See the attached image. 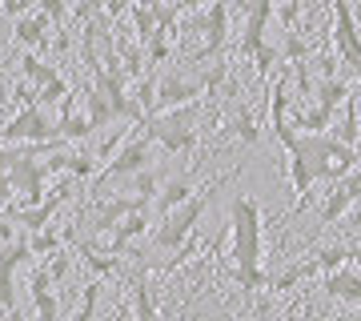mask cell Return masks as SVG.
I'll return each mask as SVG.
<instances>
[{
	"label": "cell",
	"mask_w": 361,
	"mask_h": 321,
	"mask_svg": "<svg viewBox=\"0 0 361 321\" xmlns=\"http://www.w3.org/2000/svg\"><path fill=\"white\" fill-rule=\"evenodd\" d=\"M229 257H233V281L245 293L269 289V273H265V225H261V205L253 197H233L229 205Z\"/></svg>",
	"instance_id": "obj_1"
},
{
	"label": "cell",
	"mask_w": 361,
	"mask_h": 321,
	"mask_svg": "<svg viewBox=\"0 0 361 321\" xmlns=\"http://www.w3.org/2000/svg\"><path fill=\"white\" fill-rule=\"evenodd\" d=\"M277 141H281L285 153H297L310 165L317 185H329V181L345 177L349 169L357 165L353 145L334 137V133H297L293 125H285V128H277Z\"/></svg>",
	"instance_id": "obj_2"
},
{
	"label": "cell",
	"mask_w": 361,
	"mask_h": 321,
	"mask_svg": "<svg viewBox=\"0 0 361 321\" xmlns=\"http://www.w3.org/2000/svg\"><path fill=\"white\" fill-rule=\"evenodd\" d=\"M229 177H217L213 185H205V189H197L189 201H180V205H173L169 213H161V225H157L153 233V249L157 253H177L180 245H189L197 237V221H201V213L209 209V201H213V193L221 189Z\"/></svg>",
	"instance_id": "obj_3"
},
{
	"label": "cell",
	"mask_w": 361,
	"mask_h": 321,
	"mask_svg": "<svg viewBox=\"0 0 361 321\" xmlns=\"http://www.w3.org/2000/svg\"><path fill=\"white\" fill-rule=\"evenodd\" d=\"M197 121H201V101H189V104H177V109H165V113H153L141 128L165 153H193Z\"/></svg>",
	"instance_id": "obj_4"
},
{
	"label": "cell",
	"mask_w": 361,
	"mask_h": 321,
	"mask_svg": "<svg viewBox=\"0 0 361 321\" xmlns=\"http://www.w3.org/2000/svg\"><path fill=\"white\" fill-rule=\"evenodd\" d=\"M153 161H157V141L145 128H137V137H125V141L116 145V153L104 161L101 177H97V193L116 177H133V173H141V169H153Z\"/></svg>",
	"instance_id": "obj_5"
},
{
	"label": "cell",
	"mask_w": 361,
	"mask_h": 321,
	"mask_svg": "<svg viewBox=\"0 0 361 321\" xmlns=\"http://www.w3.org/2000/svg\"><path fill=\"white\" fill-rule=\"evenodd\" d=\"M61 137L56 121H49V113L40 104H20V113L0 128V141L4 145H28V141H52Z\"/></svg>",
	"instance_id": "obj_6"
},
{
	"label": "cell",
	"mask_w": 361,
	"mask_h": 321,
	"mask_svg": "<svg viewBox=\"0 0 361 321\" xmlns=\"http://www.w3.org/2000/svg\"><path fill=\"white\" fill-rule=\"evenodd\" d=\"M334 4V44H337V56L345 64H353L361 73V32H357V20H353V8L349 0H329Z\"/></svg>",
	"instance_id": "obj_7"
},
{
	"label": "cell",
	"mask_w": 361,
	"mask_h": 321,
	"mask_svg": "<svg viewBox=\"0 0 361 321\" xmlns=\"http://www.w3.org/2000/svg\"><path fill=\"white\" fill-rule=\"evenodd\" d=\"M225 37H229V4L225 0H213L205 8V44L189 56L193 64H205V61H217L225 52Z\"/></svg>",
	"instance_id": "obj_8"
},
{
	"label": "cell",
	"mask_w": 361,
	"mask_h": 321,
	"mask_svg": "<svg viewBox=\"0 0 361 321\" xmlns=\"http://www.w3.org/2000/svg\"><path fill=\"white\" fill-rule=\"evenodd\" d=\"M28 257H32V249H28V241H13L0 249V309L4 313H13L16 317V285H13V273L16 265H25Z\"/></svg>",
	"instance_id": "obj_9"
},
{
	"label": "cell",
	"mask_w": 361,
	"mask_h": 321,
	"mask_svg": "<svg viewBox=\"0 0 361 321\" xmlns=\"http://www.w3.org/2000/svg\"><path fill=\"white\" fill-rule=\"evenodd\" d=\"M322 293L334 297V301H349V305H361V273L337 265V269L322 273Z\"/></svg>",
	"instance_id": "obj_10"
},
{
	"label": "cell",
	"mask_w": 361,
	"mask_h": 321,
	"mask_svg": "<svg viewBox=\"0 0 361 321\" xmlns=\"http://www.w3.org/2000/svg\"><path fill=\"white\" fill-rule=\"evenodd\" d=\"M353 201H357V197H353V193H349L345 185H341V177L329 181V193H325V201L317 205V225H322V229L337 225V221L345 217V209L353 205Z\"/></svg>",
	"instance_id": "obj_11"
},
{
	"label": "cell",
	"mask_w": 361,
	"mask_h": 321,
	"mask_svg": "<svg viewBox=\"0 0 361 321\" xmlns=\"http://www.w3.org/2000/svg\"><path fill=\"white\" fill-rule=\"evenodd\" d=\"M49 25H52V20L44 13L16 16V28H13L16 44H25V49H44V44H49Z\"/></svg>",
	"instance_id": "obj_12"
},
{
	"label": "cell",
	"mask_w": 361,
	"mask_h": 321,
	"mask_svg": "<svg viewBox=\"0 0 361 321\" xmlns=\"http://www.w3.org/2000/svg\"><path fill=\"white\" fill-rule=\"evenodd\" d=\"M310 277H322V269H317V261H313V257H305V261H293L285 273L269 277V289H277V293H289V289H297V285L310 281Z\"/></svg>",
	"instance_id": "obj_13"
},
{
	"label": "cell",
	"mask_w": 361,
	"mask_h": 321,
	"mask_svg": "<svg viewBox=\"0 0 361 321\" xmlns=\"http://www.w3.org/2000/svg\"><path fill=\"white\" fill-rule=\"evenodd\" d=\"M289 68H281L273 77V89H269V121H273V133L289 125Z\"/></svg>",
	"instance_id": "obj_14"
},
{
	"label": "cell",
	"mask_w": 361,
	"mask_h": 321,
	"mask_svg": "<svg viewBox=\"0 0 361 321\" xmlns=\"http://www.w3.org/2000/svg\"><path fill=\"white\" fill-rule=\"evenodd\" d=\"M334 104H325V101H317V104H310V109H301V113L293 116V128L297 133H325V128L334 125Z\"/></svg>",
	"instance_id": "obj_15"
},
{
	"label": "cell",
	"mask_w": 361,
	"mask_h": 321,
	"mask_svg": "<svg viewBox=\"0 0 361 321\" xmlns=\"http://www.w3.org/2000/svg\"><path fill=\"white\" fill-rule=\"evenodd\" d=\"M80 97H85V116H89L92 128H104V125H113V121H116L113 104H109V97H104V92H97V89L89 85Z\"/></svg>",
	"instance_id": "obj_16"
},
{
	"label": "cell",
	"mask_w": 361,
	"mask_h": 321,
	"mask_svg": "<svg viewBox=\"0 0 361 321\" xmlns=\"http://www.w3.org/2000/svg\"><path fill=\"white\" fill-rule=\"evenodd\" d=\"M20 77H25L28 85H32V89H44V85H49V80H56L61 73H56V68H52L49 61L32 56V49H28L25 56H20Z\"/></svg>",
	"instance_id": "obj_17"
},
{
	"label": "cell",
	"mask_w": 361,
	"mask_h": 321,
	"mask_svg": "<svg viewBox=\"0 0 361 321\" xmlns=\"http://www.w3.org/2000/svg\"><path fill=\"white\" fill-rule=\"evenodd\" d=\"M193 181L189 177H173L165 185V189H161V197H157V213H169V209L173 205H180V201H189V197H193Z\"/></svg>",
	"instance_id": "obj_18"
},
{
	"label": "cell",
	"mask_w": 361,
	"mask_h": 321,
	"mask_svg": "<svg viewBox=\"0 0 361 321\" xmlns=\"http://www.w3.org/2000/svg\"><path fill=\"white\" fill-rule=\"evenodd\" d=\"M233 128H237V137H241V145H261V133H257V121H253V113H249V104L233 101Z\"/></svg>",
	"instance_id": "obj_19"
},
{
	"label": "cell",
	"mask_w": 361,
	"mask_h": 321,
	"mask_svg": "<svg viewBox=\"0 0 361 321\" xmlns=\"http://www.w3.org/2000/svg\"><path fill=\"white\" fill-rule=\"evenodd\" d=\"M61 245H65V237H61L56 229H49V225L28 237V249H32V257H49V253H56Z\"/></svg>",
	"instance_id": "obj_20"
},
{
	"label": "cell",
	"mask_w": 361,
	"mask_h": 321,
	"mask_svg": "<svg viewBox=\"0 0 361 321\" xmlns=\"http://www.w3.org/2000/svg\"><path fill=\"white\" fill-rule=\"evenodd\" d=\"M349 97V85L337 77H322V85H317V92H313V101H325L334 104V109H341V101Z\"/></svg>",
	"instance_id": "obj_21"
},
{
	"label": "cell",
	"mask_w": 361,
	"mask_h": 321,
	"mask_svg": "<svg viewBox=\"0 0 361 321\" xmlns=\"http://www.w3.org/2000/svg\"><path fill=\"white\" fill-rule=\"evenodd\" d=\"M249 61L257 68V77H273V68H277V49H273L269 40H261L257 49L249 52Z\"/></svg>",
	"instance_id": "obj_22"
},
{
	"label": "cell",
	"mask_w": 361,
	"mask_h": 321,
	"mask_svg": "<svg viewBox=\"0 0 361 321\" xmlns=\"http://www.w3.org/2000/svg\"><path fill=\"white\" fill-rule=\"evenodd\" d=\"M97 297H101V281H89L85 289H80V305L73 309V317H77V321H89L92 309H97Z\"/></svg>",
	"instance_id": "obj_23"
},
{
	"label": "cell",
	"mask_w": 361,
	"mask_h": 321,
	"mask_svg": "<svg viewBox=\"0 0 361 321\" xmlns=\"http://www.w3.org/2000/svg\"><path fill=\"white\" fill-rule=\"evenodd\" d=\"M285 56H289V61H310V56H313V44L293 28V32H285Z\"/></svg>",
	"instance_id": "obj_24"
},
{
	"label": "cell",
	"mask_w": 361,
	"mask_h": 321,
	"mask_svg": "<svg viewBox=\"0 0 361 321\" xmlns=\"http://www.w3.org/2000/svg\"><path fill=\"white\" fill-rule=\"evenodd\" d=\"M68 97V80L65 77H56V80H49L44 89H37V104H56V101H65Z\"/></svg>",
	"instance_id": "obj_25"
},
{
	"label": "cell",
	"mask_w": 361,
	"mask_h": 321,
	"mask_svg": "<svg viewBox=\"0 0 361 321\" xmlns=\"http://www.w3.org/2000/svg\"><path fill=\"white\" fill-rule=\"evenodd\" d=\"M44 269H49L52 285H56V281H65V277H68V269H73V261H68L65 245H61V249H56V253H49V265H44Z\"/></svg>",
	"instance_id": "obj_26"
},
{
	"label": "cell",
	"mask_w": 361,
	"mask_h": 321,
	"mask_svg": "<svg viewBox=\"0 0 361 321\" xmlns=\"http://www.w3.org/2000/svg\"><path fill=\"white\" fill-rule=\"evenodd\" d=\"M32 309H37V317L52 321L56 313H61V301L52 297V289H44V293H32Z\"/></svg>",
	"instance_id": "obj_27"
},
{
	"label": "cell",
	"mask_w": 361,
	"mask_h": 321,
	"mask_svg": "<svg viewBox=\"0 0 361 321\" xmlns=\"http://www.w3.org/2000/svg\"><path fill=\"white\" fill-rule=\"evenodd\" d=\"M281 25H285V32H301V0H285L281 4Z\"/></svg>",
	"instance_id": "obj_28"
},
{
	"label": "cell",
	"mask_w": 361,
	"mask_h": 321,
	"mask_svg": "<svg viewBox=\"0 0 361 321\" xmlns=\"http://www.w3.org/2000/svg\"><path fill=\"white\" fill-rule=\"evenodd\" d=\"M337 225H345L349 233H357V229H361V205H357V201H353V205L345 209V217L337 221Z\"/></svg>",
	"instance_id": "obj_29"
},
{
	"label": "cell",
	"mask_w": 361,
	"mask_h": 321,
	"mask_svg": "<svg viewBox=\"0 0 361 321\" xmlns=\"http://www.w3.org/2000/svg\"><path fill=\"white\" fill-rule=\"evenodd\" d=\"M40 13L49 20H65V0H40Z\"/></svg>",
	"instance_id": "obj_30"
},
{
	"label": "cell",
	"mask_w": 361,
	"mask_h": 321,
	"mask_svg": "<svg viewBox=\"0 0 361 321\" xmlns=\"http://www.w3.org/2000/svg\"><path fill=\"white\" fill-rule=\"evenodd\" d=\"M13 97H16L20 104H37V89H28V80H16Z\"/></svg>",
	"instance_id": "obj_31"
},
{
	"label": "cell",
	"mask_w": 361,
	"mask_h": 321,
	"mask_svg": "<svg viewBox=\"0 0 361 321\" xmlns=\"http://www.w3.org/2000/svg\"><path fill=\"white\" fill-rule=\"evenodd\" d=\"M16 241V229H13V221L4 217V213H0V245H13Z\"/></svg>",
	"instance_id": "obj_32"
},
{
	"label": "cell",
	"mask_w": 361,
	"mask_h": 321,
	"mask_svg": "<svg viewBox=\"0 0 361 321\" xmlns=\"http://www.w3.org/2000/svg\"><path fill=\"white\" fill-rule=\"evenodd\" d=\"M201 4H205V0H173L177 13H189V8H201Z\"/></svg>",
	"instance_id": "obj_33"
},
{
	"label": "cell",
	"mask_w": 361,
	"mask_h": 321,
	"mask_svg": "<svg viewBox=\"0 0 361 321\" xmlns=\"http://www.w3.org/2000/svg\"><path fill=\"white\" fill-rule=\"evenodd\" d=\"M353 153H357V161H361V137H357V141H353Z\"/></svg>",
	"instance_id": "obj_34"
}]
</instances>
